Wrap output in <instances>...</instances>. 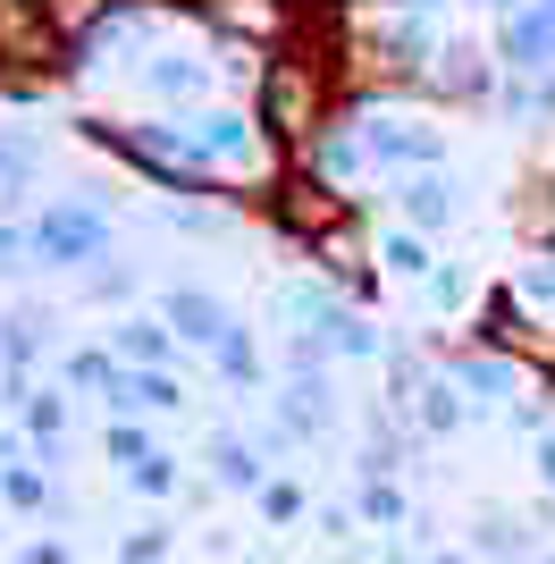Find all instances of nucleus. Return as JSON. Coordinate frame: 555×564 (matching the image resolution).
Masks as SVG:
<instances>
[{
    "mask_svg": "<svg viewBox=\"0 0 555 564\" xmlns=\"http://www.w3.org/2000/svg\"><path fill=\"white\" fill-rule=\"evenodd\" d=\"M34 245H43L51 261H76V253H92V245H101V219L59 212V219H43V228H34Z\"/></svg>",
    "mask_w": 555,
    "mask_h": 564,
    "instance_id": "1",
    "label": "nucleus"
},
{
    "mask_svg": "<svg viewBox=\"0 0 555 564\" xmlns=\"http://www.w3.org/2000/svg\"><path fill=\"white\" fill-rule=\"evenodd\" d=\"M538 51H555V9H538V18L513 25V59H538Z\"/></svg>",
    "mask_w": 555,
    "mask_h": 564,
    "instance_id": "2",
    "label": "nucleus"
},
{
    "mask_svg": "<svg viewBox=\"0 0 555 564\" xmlns=\"http://www.w3.org/2000/svg\"><path fill=\"white\" fill-rule=\"evenodd\" d=\"M168 321H185V337H219V312H210L203 295H177V304H168Z\"/></svg>",
    "mask_w": 555,
    "mask_h": 564,
    "instance_id": "3",
    "label": "nucleus"
},
{
    "mask_svg": "<svg viewBox=\"0 0 555 564\" xmlns=\"http://www.w3.org/2000/svg\"><path fill=\"white\" fill-rule=\"evenodd\" d=\"M413 219H421V228H438V219H446V186H438V177H421V186H413Z\"/></svg>",
    "mask_w": 555,
    "mask_h": 564,
    "instance_id": "4",
    "label": "nucleus"
},
{
    "mask_svg": "<svg viewBox=\"0 0 555 564\" xmlns=\"http://www.w3.org/2000/svg\"><path fill=\"white\" fill-rule=\"evenodd\" d=\"M303 110V85H295V76H278V85H270V118H278V127H286V118H295Z\"/></svg>",
    "mask_w": 555,
    "mask_h": 564,
    "instance_id": "5",
    "label": "nucleus"
},
{
    "mask_svg": "<svg viewBox=\"0 0 555 564\" xmlns=\"http://www.w3.org/2000/svg\"><path fill=\"white\" fill-rule=\"evenodd\" d=\"M25 564H68V556H25Z\"/></svg>",
    "mask_w": 555,
    "mask_h": 564,
    "instance_id": "6",
    "label": "nucleus"
}]
</instances>
